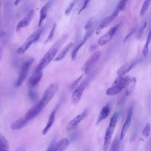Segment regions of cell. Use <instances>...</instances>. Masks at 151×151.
<instances>
[{"label": "cell", "mask_w": 151, "mask_h": 151, "mask_svg": "<svg viewBox=\"0 0 151 151\" xmlns=\"http://www.w3.org/2000/svg\"><path fill=\"white\" fill-rule=\"evenodd\" d=\"M130 78L128 76H120L117 78L111 86L106 90V95L112 96L119 94L124 88H126L130 81Z\"/></svg>", "instance_id": "6da1fadb"}, {"label": "cell", "mask_w": 151, "mask_h": 151, "mask_svg": "<svg viewBox=\"0 0 151 151\" xmlns=\"http://www.w3.org/2000/svg\"><path fill=\"white\" fill-rule=\"evenodd\" d=\"M118 119V113L116 112L114 113V114L111 116L109 124L108 127H107V129L106 130L105 136H104V140L103 143V151H107L109 149V146L110 145L113 133L114 132L117 122Z\"/></svg>", "instance_id": "7a4b0ae2"}, {"label": "cell", "mask_w": 151, "mask_h": 151, "mask_svg": "<svg viewBox=\"0 0 151 151\" xmlns=\"http://www.w3.org/2000/svg\"><path fill=\"white\" fill-rule=\"evenodd\" d=\"M60 45H61V42L59 41L57 42H56L52 47H51V48L46 52V54L44 55V57L40 60L35 70L37 71L42 70V69L45 67H46L52 60V59H54Z\"/></svg>", "instance_id": "3957f363"}, {"label": "cell", "mask_w": 151, "mask_h": 151, "mask_svg": "<svg viewBox=\"0 0 151 151\" xmlns=\"http://www.w3.org/2000/svg\"><path fill=\"white\" fill-rule=\"evenodd\" d=\"M33 62H34V58H30L26 60L22 63L21 69H20V71H19V76H18V79L16 81L15 86L17 87H19L22 84V83L24 82V81L25 80V79L26 78V77L28 75V71H29L30 67Z\"/></svg>", "instance_id": "277c9868"}, {"label": "cell", "mask_w": 151, "mask_h": 151, "mask_svg": "<svg viewBox=\"0 0 151 151\" xmlns=\"http://www.w3.org/2000/svg\"><path fill=\"white\" fill-rule=\"evenodd\" d=\"M41 29H38L37 31L32 33L23 43V44L18 49L17 53L19 54H24L25 52L27 51V50L31 47V45L34 43L35 41H37L41 34Z\"/></svg>", "instance_id": "5b68a950"}, {"label": "cell", "mask_w": 151, "mask_h": 151, "mask_svg": "<svg viewBox=\"0 0 151 151\" xmlns=\"http://www.w3.org/2000/svg\"><path fill=\"white\" fill-rule=\"evenodd\" d=\"M44 107H45L40 101L37 104L30 108L21 118L27 124H28L29 121H31L32 119H34L37 116H38V114L42 111V110Z\"/></svg>", "instance_id": "8992f818"}, {"label": "cell", "mask_w": 151, "mask_h": 151, "mask_svg": "<svg viewBox=\"0 0 151 151\" xmlns=\"http://www.w3.org/2000/svg\"><path fill=\"white\" fill-rule=\"evenodd\" d=\"M58 88V85L56 83H53L50 84L45 90L42 98L41 99L40 101L43 104L44 107L47 105L50 101L52 100L54 96L55 95Z\"/></svg>", "instance_id": "52a82bcc"}, {"label": "cell", "mask_w": 151, "mask_h": 151, "mask_svg": "<svg viewBox=\"0 0 151 151\" xmlns=\"http://www.w3.org/2000/svg\"><path fill=\"white\" fill-rule=\"evenodd\" d=\"M101 56V52L99 51H97L94 52L86 61L84 64L82 70L84 74H88L90 71L93 68L94 65L97 63L100 57Z\"/></svg>", "instance_id": "ba28073f"}, {"label": "cell", "mask_w": 151, "mask_h": 151, "mask_svg": "<svg viewBox=\"0 0 151 151\" xmlns=\"http://www.w3.org/2000/svg\"><path fill=\"white\" fill-rule=\"evenodd\" d=\"M88 79H86L83 81H82L76 88H75L71 96V101L74 104H76L78 103V101L81 99L84 90L88 85Z\"/></svg>", "instance_id": "9c48e42d"}, {"label": "cell", "mask_w": 151, "mask_h": 151, "mask_svg": "<svg viewBox=\"0 0 151 151\" xmlns=\"http://www.w3.org/2000/svg\"><path fill=\"white\" fill-rule=\"evenodd\" d=\"M87 110L86 109L83 111L81 113L78 114L75 117H74L67 124L66 127V130L67 131H71L77 128L78 126L79 123L85 118L86 115L87 114Z\"/></svg>", "instance_id": "30bf717a"}, {"label": "cell", "mask_w": 151, "mask_h": 151, "mask_svg": "<svg viewBox=\"0 0 151 151\" xmlns=\"http://www.w3.org/2000/svg\"><path fill=\"white\" fill-rule=\"evenodd\" d=\"M119 9L117 7V8L114 11V12L109 17H107L105 18L99 25L96 29V33L99 34L100 32L103 29L107 27L108 25L110 24V23L116 18V17L118 15V14L119 13Z\"/></svg>", "instance_id": "8fae6325"}, {"label": "cell", "mask_w": 151, "mask_h": 151, "mask_svg": "<svg viewBox=\"0 0 151 151\" xmlns=\"http://www.w3.org/2000/svg\"><path fill=\"white\" fill-rule=\"evenodd\" d=\"M117 28V25L112 27L107 33L100 37V38L98 40V44H99V45L103 46L107 44L114 36Z\"/></svg>", "instance_id": "7c38bea8"}, {"label": "cell", "mask_w": 151, "mask_h": 151, "mask_svg": "<svg viewBox=\"0 0 151 151\" xmlns=\"http://www.w3.org/2000/svg\"><path fill=\"white\" fill-rule=\"evenodd\" d=\"M133 107H131L128 112V114L127 115V117L126 119V120L123 125L122 130H121V133H120V140H123V139L124 138L126 133L130 127V124L131 123V121H132V116H133Z\"/></svg>", "instance_id": "4fadbf2b"}, {"label": "cell", "mask_w": 151, "mask_h": 151, "mask_svg": "<svg viewBox=\"0 0 151 151\" xmlns=\"http://www.w3.org/2000/svg\"><path fill=\"white\" fill-rule=\"evenodd\" d=\"M34 11L33 9L30 10L28 13L26 15V16L21 21H19L16 27V30L17 31H19L21 28H24L27 26H28L30 22L31 21L33 17H34Z\"/></svg>", "instance_id": "5bb4252c"}, {"label": "cell", "mask_w": 151, "mask_h": 151, "mask_svg": "<svg viewBox=\"0 0 151 151\" xmlns=\"http://www.w3.org/2000/svg\"><path fill=\"white\" fill-rule=\"evenodd\" d=\"M42 76V70L41 71H37L35 70L34 73L30 77L28 83L29 85L31 87H35L40 81L41 80Z\"/></svg>", "instance_id": "9a60e30c"}, {"label": "cell", "mask_w": 151, "mask_h": 151, "mask_svg": "<svg viewBox=\"0 0 151 151\" xmlns=\"http://www.w3.org/2000/svg\"><path fill=\"white\" fill-rule=\"evenodd\" d=\"M136 64V61H130L123 65L122 67H120V68L117 71V74L118 76L119 77L124 76Z\"/></svg>", "instance_id": "2e32d148"}, {"label": "cell", "mask_w": 151, "mask_h": 151, "mask_svg": "<svg viewBox=\"0 0 151 151\" xmlns=\"http://www.w3.org/2000/svg\"><path fill=\"white\" fill-rule=\"evenodd\" d=\"M68 140L67 138H63L52 147L51 151H64L68 147Z\"/></svg>", "instance_id": "e0dca14e"}, {"label": "cell", "mask_w": 151, "mask_h": 151, "mask_svg": "<svg viewBox=\"0 0 151 151\" xmlns=\"http://www.w3.org/2000/svg\"><path fill=\"white\" fill-rule=\"evenodd\" d=\"M91 32H92V31H90L86 33V35L84 36V37L82 39V40L79 42V44L74 48V49L73 50L72 53H71V58H72V60H76V57H77V54L78 53V50H80V48L84 44V43L86 42V41L87 40V39L88 38V37L91 35Z\"/></svg>", "instance_id": "ac0fdd59"}, {"label": "cell", "mask_w": 151, "mask_h": 151, "mask_svg": "<svg viewBox=\"0 0 151 151\" xmlns=\"http://www.w3.org/2000/svg\"><path fill=\"white\" fill-rule=\"evenodd\" d=\"M110 112V105L109 104H107L106 105L103 106V108L101 109V111H100V113L98 116L96 124H99L102 120L106 119L107 117V116H109Z\"/></svg>", "instance_id": "d6986e66"}, {"label": "cell", "mask_w": 151, "mask_h": 151, "mask_svg": "<svg viewBox=\"0 0 151 151\" xmlns=\"http://www.w3.org/2000/svg\"><path fill=\"white\" fill-rule=\"evenodd\" d=\"M55 113H56V110H54L50 114V117L48 118V122L45 126V127L44 128V129L42 131V133L44 135H45L49 131V130L50 129V128L51 127L52 125L53 124L54 122V120H55Z\"/></svg>", "instance_id": "ffe728a7"}, {"label": "cell", "mask_w": 151, "mask_h": 151, "mask_svg": "<svg viewBox=\"0 0 151 151\" xmlns=\"http://www.w3.org/2000/svg\"><path fill=\"white\" fill-rule=\"evenodd\" d=\"M50 1L47 2L44 6H43L40 12V19L38 22V26H41L44 20L45 19L47 15V11L48 9V8L50 6Z\"/></svg>", "instance_id": "44dd1931"}, {"label": "cell", "mask_w": 151, "mask_h": 151, "mask_svg": "<svg viewBox=\"0 0 151 151\" xmlns=\"http://www.w3.org/2000/svg\"><path fill=\"white\" fill-rule=\"evenodd\" d=\"M73 42H70L68 43L61 51L57 55V57H55V61H60V60H61L62 59H63L65 56L66 55V54L68 53V52L69 51V50H70L71 47L73 46Z\"/></svg>", "instance_id": "7402d4cb"}, {"label": "cell", "mask_w": 151, "mask_h": 151, "mask_svg": "<svg viewBox=\"0 0 151 151\" xmlns=\"http://www.w3.org/2000/svg\"><path fill=\"white\" fill-rule=\"evenodd\" d=\"M9 145L6 138L0 133V151H9Z\"/></svg>", "instance_id": "603a6c76"}, {"label": "cell", "mask_w": 151, "mask_h": 151, "mask_svg": "<svg viewBox=\"0 0 151 151\" xmlns=\"http://www.w3.org/2000/svg\"><path fill=\"white\" fill-rule=\"evenodd\" d=\"M135 83H136V80H135V78L134 77L133 78H131L130 79V81H129L128 84L126 87L127 88V90H126V94H127V95H129L130 93L132 92L133 89L134 88V86H135Z\"/></svg>", "instance_id": "cb8c5ba5"}, {"label": "cell", "mask_w": 151, "mask_h": 151, "mask_svg": "<svg viewBox=\"0 0 151 151\" xmlns=\"http://www.w3.org/2000/svg\"><path fill=\"white\" fill-rule=\"evenodd\" d=\"M151 3V0H145L143 5H142V7L141 8V9H140V17H142L145 15V14L146 13V12L147 11L150 4Z\"/></svg>", "instance_id": "d4e9b609"}, {"label": "cell", "mask_w": 151, "mask_h": 151, "mask_svg": "<svg viewBox=\"0 0 151 151\" xmlns=\"http://www.w3.org/2000/svg\"><path fill=\"white\" fill-rule=\"evenodd\" d=\"M120 140L117 138H116L110 147L109 151H119L120 147Z\"/></svg>", "instance_id": "484cf974"}, {"label": "cell", "mask_w": 151, "mask_h": 151, "mask_svg": "<svg viewBox=\"0 0 151 151\" xmlns=\"http://www.w3.org/2000/svg\"><path fill=\"white\" fill-rule=\"evenodd\" d=\"M150 38H151V36H150V32L148 35L147 41L146 42V44H145V45L143 47V51H142L144 57H146L147 55V54H148V52H149V42H150Z\"/></svg>", "instance_id": "4316f807"}, {"label": "cell", "mask_w": 151, "mask_h": 151, "mask_svg": "<svg viewBox=\"0 0 151 151\" xmlns=\"http://www.w3.org/2000/svg\"><path fill=\"white\" fill-rule=\"evenodd\" d=\"M56 28H57V25H56V24H54L53 25H52V28H51V29L50 32V34H49V35H48L47 39V40H46V42L50 41L53 38L54 35V33H55V31Z\"/></svg>", "instance_id": "83f0119b"}, {"label": "cell", "mask_w": 151, "mask_h": 151, "mask_svg": "<svg viewBox=\"0 0 151 151\" xmlns=\"http://www.w3.org/2000/svg\"><path fill=\"white\" fill-rule=\"evenodd\" d=\"M150 124L148 123L146 124L145 128L143 129L142 134L145 137H148L150 134Z\"/></svg>", "instance_id": "f1b7e54d"}, {"label": "cell", "mask_w": 151, "mask_h": 151, "mask_svg": "<svg viewBox=\"0 0 151 151\" xmlns=\"http://www.w3.org/2000/svg\"><path fill=\"white\" fill-rule=\"evenodd\" d=\"M128 1H129V0H121L120 1L119 5L117 6V8L119 9L120 11H122V10L124 9Z\"/></svg>", "instance_id": "f546056e"}, {"label": "cell", "mask_w": 151, "mask_h": 151, "mask_svg": "<svg viewBox=\"0 0 151 151\" xmlns=\"http://www.w3.org/2000/svg\"><path fill=\"white\" fill-rule=\"evenodd\" d=\"M76 1H77V0H73V1L70 3V4L68 5V6L67 7V8L66 9V10H65V14H68L70 12V11H71V9H73V6H74L76 2Z\"/></svg>", "instance_id": "4dcf8cb0"}, {"label": "cell", "mask_w": 151, "mask_h": 151, "mask_svg": "<svg viewBox=\"0 0 151 151\" xmlns=\"http://www.w3.org/2000/svg\"><path fill=\"white\" fill-rule=\"evenodd\" d=\"M82 77H83V75H81L80 77H79L77 80H76V81H74L73 83H72V84H71V86H70V90H73V89H74V88H76V86H77V85L78 84V83H79V81H80V80H81V78H82Z\"/></svg>", "instance_id": "1f68e13d"}, {"label": "cell", "mask_w": 151, "mask_h": 151, "mask_svg": "<svg viewBox=\"0 0 151 151\" xmlns=\"http://www.w3.org/2000/svg\"><path fill=\"white\" fill-rule=\"evenodd\" d=\"M146 26V22H145V23H143V25L140 27V29H139V32H138V34H137V37H138L139 38H140V37H141V36H142V34H143V31H144V29H145Z\"/></svg>", "instance_id": "d6a6232c"}, {"label": "cell", "mask_w": 151, "mask_h": 151, "mask_svg": "<svg viewBox=\"0 0 151 151\" xmlns=\"http://www.w3.org/2000/svg\"><path fill=\"white\" fill-rule=\"evenodd\" d=\"M93 24V20L91 19H89L88 21L87 22V24H86V25L84 26V28H86V29H90L91 27V25Z\"/></svg>", "instance_id": "836d02e7"}, {"label": "cell", "mask_w": 151, "mask_h": 151, "mask_svg": "<svg viewBox=\"0 0 151 151\" xmlns=\"http://www.w3.org/2000/svg\"><path fill=\"white\" fill-rule=\"evenodd\" d=\"M89 1H90V0H84L83 4V6H82V7H81V9H80V11H79L78 13L81 12L82 11H83V10L86 8V7L87 6V4H88V3Z\"/></svg>", "instance_id": "e575fe53"}, {"label": "cell", "mask_w": 151, "mask_h": 151, "mask_svg": "<svg viewBox=\"0 0 151 151\" xmlns=\"http://www.w3.org/2000/svg\"><path fill=\"white\" fill-rule=\"evenodd\" d=\"M21 1V0H15V2H14V4H15V5H17L19 3V2H20Z\"/></svg>", "instance_id": "d590c367"}, {"label": "cell", "mask_w": 151, "mask_h": 151, "mask_svg": "<svg viewBox=\"0 0 151 151\" xmlns=\"http://www.w3.org/2000/svg\"><path fill=\"white\" fill-rule=\"evenodd\" d=\"M24 149L23 147H21L18 148V149H17V151H24V149Z\"/></svg>", "instance_id": "8d00e7d4"}, {"label": "cell", "mask_w": 151, "mask_h": 151, "mask_svg": "<svg viewBox=\"0 0 151 151\" xmlns=\"http://www.w3.org/2000/svg\"><path fill=\"white\" fill-rule=\"evenodd\" d=\"M52 146H51V147L48 149V151H51V150H52Z\"/></svg>", "instance_id": "74e56055"}, {"label": "cell", "mask_w": 151, "mask_h": 151, "mask_svg": "<svg viewBox=\"0 0 151 151\" xmlns=\"http://www.w3.org/2000/svg\"><path fill=\"white\" fill-rule=\"evenodd\" d=\"M41 1H45V0H41Z\"/></svg>", "instance_id": "f35d334b"}, {"label": "cell", "mask_w": 151, "mask_h": 151, "mask_svg": "<svg viewBox=\"0 0 151 151\" xmlns=\"http://www.w3.org/2000/svg\"><path fill=\"white\" fill-rule=\"evenodd\" d=\"M0 1H1V0H0Z\"/></svg>", "instance_id": "ab89813d"}]
</instances>
